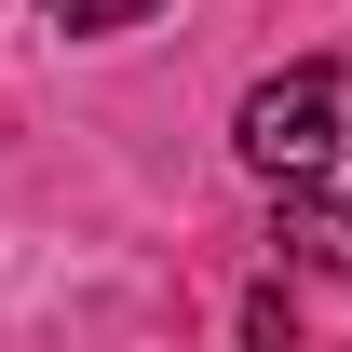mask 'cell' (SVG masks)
<instances>
[{
    "instance_id": "cell-1",
    "label": "cell",
    "mask_w": 352,
    "mask_h": 352,
    "mask_svg": "<svg viewBox=\"0 0 352 352\" xmlns=\"http://www.w3.org/2000/svg\"><path fill=\"white\" fill-rule=\"evenodd\" d=\"M230 149H244L271 190L325 176V163H339V68H285V82H258L244 109H230Z\"/></svg>"
},
{
    "instance_id": "cell-2",
    "label": "cell",
    "mask_w": 352,
    "mask_h": 352,
    "mask_svg": "<svg viewBox=\"0 0 352 352\" xmlns=\"http://www.w3.org/2000/svg\"><path fill=\"white\" fill-rule=\"evenodd\" d=\"M271 244L311 258V271H352V204H325V176H298V190L271 204Z\"/></svg>"
},
{
    "instance_id": "cell-3",
    "label": "cell",
    "mask_w": 352,
    "mask_h": 352,
    "mask_svg": "<svg viewBox=\"0 0 352 352\" xmlns=\"http://www.w3.org/2000/svg\"><path fill=\"white\" fill-rule=\"evenodd\" d=\"M54 28H82V41H109V28H135V14H163V0H41Z\"/></svg>"
}]
</instances>
